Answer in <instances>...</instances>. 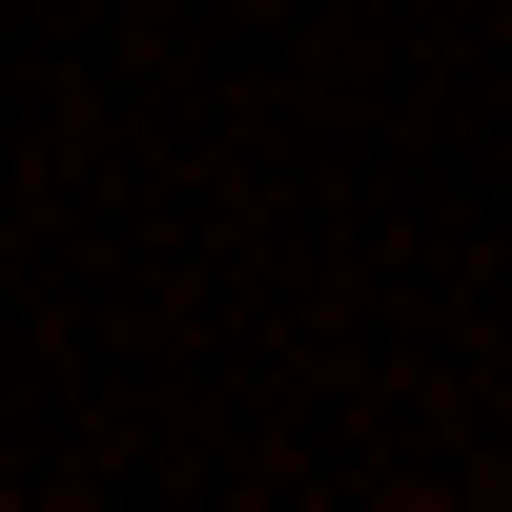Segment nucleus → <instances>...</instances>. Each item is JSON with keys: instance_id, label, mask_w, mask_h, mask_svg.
<instances>
[]
</instances>
